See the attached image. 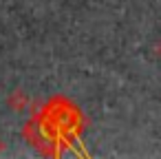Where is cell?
I'll return each instance as SVG.
<instances>
[{
  "label": "cell",
  "instance_id": "cell-1",
  "mask_svg": "<svg viewBox=\"0 0 161 159\" xmlns=\"http://www.w3.org/2000/svg\"><path fill=\"white\" fill-rule=\"evenodd\" d=\"M25 102H27V97H25L20 91H16V95H14V99H11V106H14V111H22Z\"/></svg>",
  "mask_w": 161,
  "mask_h": 159
},
{
  "label": "cell",
  "instance_id": "cell-2",
  "mask_svg": "<svg viewBox=\"0 0 161 159\" xmlns=\"http://www.w3.org/2000/svg\"><path fill=\"white\" fill-rule=\"evenodd\" d=\"M154 53H157V58H159V60H161V40H159V42H157V47H154Z\"/></svg>",
  "mask_w": 161,
  "mask_h": 159
}]
</instances>
